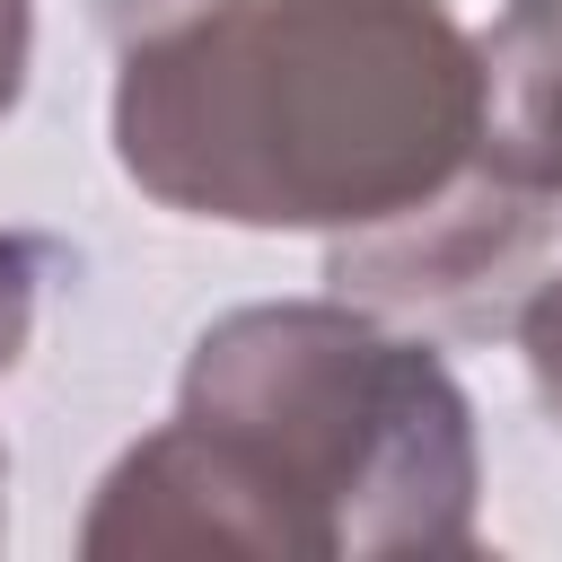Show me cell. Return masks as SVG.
<instances>
[{"mask_svg": "<svg viewBox=\"0 0 562 562\" xmlns=\"http://www.w3.org/2000/svg\"><path fill=\"white\" fill-rule=\"evenodd\" d=\"M509 44H544L527 70V105H518V176L562 184V0H518Z\"/></svg>", "mask_w": 562, "mask_h": 562, "instance_id": "1", "label": "cell"}]
</instances>
